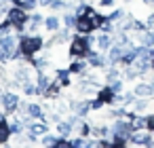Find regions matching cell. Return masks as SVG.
Listing matches in <instances>:
<instances>
[{
    "mask_svg": "<svg viewBox=\"0 0 154 148\" xmlns=\"http://www.w3.org/2000/svg\"><path fill=\"white\" fill-rule=\"evenodd\" d=\"M110 87H112V91H114V93H122V89H125V85H122V80H120V78H118L116 83H112Z\"/></svg>",
    "mask_w": 154,
    "mask_h": 148,
    "instance_id": "obj_40",
    "label": "cell"
},
{
    "mask_svg": "<svg viewBox=\"0 0 154 148\" xmlns=\"http://www.w3.org/2000/svg\"><path fill=\"white\" fill-rule=\"evenodd\" d=\"M55 148H72V140L70 137H59L57 144H55Z\"/></svg>",
    "mask_w": 154,
    "mask_h": 148,
    "instance_id": "obj_39",
    "label": "cell"
},
{
    "mask_svg": "<svg viewBox=\"0 0 154 148\" xmlns=\"http://www.w3.org/2000/svg\"><path fill=\"white\" fill-rule=\"evenodd\" d=\"M53 0H38V7H49Z\"/></svg>",
    "mask_w": 154,
    "mask_h": 148,
    "instance_id": "obj_48",
    "label": "cell"
},
{
    "mask_svg": "<svg viewBox=\"0 0 154 148\" xmlns=\"http://www.w3.org/2000/svg\"><path fill=\"white\" fill-rule=\"evenodd\" d=\"M148 30V24L141 21V19H133V32H146Z\"/></svg>",
    "mask_w": 154,
    "mask_h": 148,
    "instance_id": "obj_38",
    "label": "cell"
},
{
    "mask_svg": "<svg viewBox=\"0 0 154 148\" xmlns=\"http://www.w3.org/2000/svg\"><path fill=\"white\" fill-rule=\"evenodd\" d=\"M76 21H78V17H76V13H74V11H68V13L63 15V19H61L63 28H68V30L76 28Z\"/></svg>",
    "mask_w": 154,
    "mask_h": 148,
    "instance_id": "obj_27",
    "label": "cell"
},
{
    "mask_svg": "<svg viewBox=\"0 0 154 148\" xmlns=\"http://www.w3.org/2000/svg\"><path fill=\"white\" fill-rule=\"evenodd\" d=\"M146 83H148V85H150V87H152V91H154V76H150V78H148V80H146Z\"/></svg>",
    "mask_w": 154,
    "mask_h": 148,
    "instance_id": "obj_50",
    "label": "cell"
},
{
    "mask_svg": "<svg viewBox=\"0 0 154 148\" xmlns=\"http://www.w3.org/2000/svg\"><path fill=\"white\" fill-rule=\"evenodd\" d=\"M28 131H32L34 135H45V133H49V125L38 118V121H32V123L28 125Z\"/></svg>",
    "mask_w": 154,
    "mask_h": 148,
    "instance_id": "obj_16",
    "label": "cell"
},
{
    "mask_svg": "<svg viewBox=\"0 0 154 148\" xmlns=\"http://www.w3.org/2000/svg\"><path fill=\"white\" fill-rule=\"evenodd\" d=\"M70 76H72V72H70V70H57V72H55V78H57L63 87H68V85H70Z\"/></svg>",
    "mask_w": 154,
    "mask_h": 148,
    "instance_id": "obj_32",
    "label": "cell"
},
{
    "mask_svg": "<svg viewBox=\"0 0 154 148\" xmlns=\"http://www.w3.org/2000/svg\"><path fill=\"white\" fill-rule=\"evenodd\" d=\"M19 104H21V99H19V95H17V93H13V91H7V93H5L2 108H5V112H7V114H15V112H17V108H19Z\"/></svg>",
    "mask_w": 154,
    "mask_h": 148,
    "instance_id": "obj_8",
    "label": "cell"
},
{
    "mask_svg": "<svg viewBox=\"0 0 154 148\" xmlns=\"http://www.w3.org/2000/svg\"><path fill=\"white\" fill-rule=\"evenodd\" d=\"M148 123H150V125H148V129H150V131H154V112H152V114H148Z\"/></svg>",
    "mask_w": 154,
    "mask_h": 148,
    "instance_id": "obj_45",
    "label": "cell"
},
{
    "mask_svg": "<svg viewBox=\"0 0 154 148\" xmlns=\"http://www.w3.org/2000/svg\"><path fill=\"white\" fill-rule=\"evenodd\" d=\"M11 0H0V13H7L9 9H11Z\"/></svg>",
    "mask_w": 154,
    "mask_h": 148,
    "instance_id": "obj_41",
    "label": "cell"
},
{
    "mask_svg": "<svg viewBox=\"0 0 154 148\" xmlns=\"http://www.w3.org/2000/svg\"><path fill=\"white\" fill-rule=\"evenodd\" d=\"M127 49H131V47L112 45V47L108 49V64H110V66H118V64H122V57H125Z\"/></svg>",
    "mask_w": 154,
    "mask_h": 148,
    "instance_id": "obj_7",
    "label": "cell"
},
{
    "mask_svg": "<svg viewBox=\"0 0 154 148\" xmlns=\"http://www.w3.org/2000/svg\"><path fill=\"white\" fill-rule=\"evenodd\" d=\"M51 80H53V78H49L45 72H38V74H36V85H38V89H40V95H45V91H47L49 85H51Z\"/></svg>",
    "mask_w": 154,
    "mask_h": 148,
    "instance_id": "obj_23",
    "label": "cell"
},
{
    "mask_svg": "<svg viewBox=\"0 0 154 148\" xmlns=\"http://www.w3.org/2000/svg\"><path fill=\"white\" fill-rule=\"evenodd\" d=\"M103 78H106V83H108V85L116 83V80L120 78V72H118V68H116V66H110V70L106 72V76H103Z\"/></svg>",
    "mask_w": 154,
    "mask_h": 148,
    "instance_id": "obj_31",
    "label": "cell"
},
{
    "mask_svg": "<svg viewBox=\"0 0 154 148\" xmlns=\"http://www.w3.org/2000/svg\"><path fill=\"white\" fill-rule=\"evenodd\" d=\"M91 135H93V137H108V135H112V131H110V125L91 127Z\"/></svg>",
    "mask_w": 154,
    "mask_h": 148,
    "instance_id": "obj_28",
    "label": "cell"
},
{
    "mask_svg": "<svg viewBox=\"0 0 154 148\" xmlns=\"http://www.w3.org/2000/svg\"><path fill=\"white\" fill-rule=\"evenodd\" d=\"M143 5H154V0H141Z\"/></svg>",
    "mask_w": 154,
    "mask_h": 148,
    "instance_id": "obj_52",
    "label": "cell"
},
{
    "mask_svg": "<svg viewBox=\"0 0 154 148\" xmlns=\"http://www.w3.org/2000/svg\"><path fill=\"white\" fill-rule=\"evenodd\" d=\"M116 0H99V7H114Z\"/></svg>",
    "mask_w": 154,
    "mask_h": 148,
    "instance_id": "obj_44",
    "label": "cell"
},
{
    "mask_svg": "<svg viewBox=\"0 0 154 148\" xmlns=\"http://www.w3.org/2000/svg\"><path fill=\"white\" fill-rule=\"evenodd\" d=\"M91 108H93V110H101V108H103V104L95 97V99H91Z\"/></svg>",
    "mask_w": 154,
    "mask_h": 148,
    "instance_id": "obj_43",
    "label": "cell"
},
{
    "mask_svg": "<svg viewBox=\"0 0 154 148\" xmlns=\"http://www.w3.org/2000/svg\"><path fill=\"white\" fill-rule=\"evenodd\" d=\"M95 148H116V146H114V142H112V140H108V137H97Z\"/></svg>",
    "mask_w": 154,
    "mask_h": 148,
    "instance_id": "obj_36",
    "label": "cell"
},
{
    "mask_svg": "<svg viewBox=\"0 0 154 148\" xmlns=\"http://www.w3.org/2000/svg\"><path fill=\"white\" fill-rule=\"evenodd\" d=\"M131 106H133V112L135 114H152L154 112V95L152 97H139Z\"/></svg>",
    "mask_w": 154,
    "mask_h": 148,
    "instance_id": "obj_6",
    "label": "cell"
},
{
    "mask_svg": "<svg viewBox=\"0 0 154 148\" xmlns=\"http://www.w3.org/2000/svg\"><path fill=\"white\" fill-rule=\"evenodd\" d=\"M146 24H148V28H154V13H152V15L146 19Z\"/></svg>",
    "mask_w": 154,
    "mask_h": 148,
    "instance_id": "obj_46",
    "label": "cell"
},
{
    "mask_svg": "<svg viewBox=\"0 0 154 148\" xmlns=\"http://www.w3.org/2000/svg\"><path fill=\"white\" fill-rule=\"evenodd\" d=\"M99 30H101V32H106V34H114V32H116V24L106 15V17H103V21H101V26H99Z\"/></svg>",
    "mask_w": 154,
    "mask_h": 148,
    "instance_id": "obj_29",
    "label": "cell"
},
{
    "mask_svg": "<svg viewBox=\"0 0 154 148\" xmlns=\"http://www.w3.org/2000/svg\"><path fill=\"white\" fill-rule=\"evenodd\" d=\"M7 121V112H0V123H5Z\"/></svg>",
    "mask_w": 154,
    "mask_h": 148,
    "instance_id": "obj_51",
    "label": "cell"
},
{
    "mask_svg": "<svg viewBox=\"0 0 154 148\" xmlns=\"http://www.w3.org/2000/svg\"><path fill=\"white\" fill-rule=\"evenodd\" d=\"M125 2H131V0H125Z\"/></svg>",
    "mask_w": 154,
    "mask_h": 148,
    "instance_id": "obj_54",
    "label": "cell"
},
{
    "mask_svg": "<svg viewBox=\"0 0 154 148\" xmlns=\"http://www.w3.org/2000/svg\"><path fill=\"white\" fill-rule=\"evenodd\" d=\"M28 17H30V13H28L26 9L17 7V5H11V9L7 11V19L13 24L15 32H19L21 36H23V28L28 26Z\"/></svg>",
    "mask_w": 154,
    "mask_h": 148,
    "instance_id": "obj_3",
    "label": "cell"
},
{
    "mask_svg": "<svg viewBox=\"0 0 154 148\" xmlns=\"http://www.w3.org/2000/svg\"><path fill=\"white\" fill-rule=\"evenodd\" d=\"M93 49V38L87 34H76L70 38V57H87V53Z\"/></svg>",
    "mask_w": 154,
    "mask_h": 148,
    "instance_id": "obj_2",
    "label": "cell"
},
{
    "mask_svg": "<svg viewBox=\"0 0 154 148\" xmlns=\"http://www.w3.org/2000/svg\"><path fill=\"white\" fill-rule=\"evenodd\" d=\"M95 30H97V28H95V24L91 21V17H78V21H76V32H78V34L91 36Z\"/></svg>",
    "mask_w": 154,
    "mask_h": 148,
    "instance_id": "obj_13",
    "label": "cell"
},
{
    "mask_svg": "<svg viewBox=\"0 0 154 148\" xmlns=\"http://www.w3.org/2000/svg\"><path fill=\"white\" fill-rule=\"evenodd\" d=\"M70 110L74 112V114H78V116H87L93 108H91V99H78V102H70Z\"/></svg>",
    "mask_w": 154,
    "mask_h": 148,
    "instance_id": "obj_11",
    "label": "cell"
},
{
    "mask_svg": "<svg viewBox=\"0 0 154 148\" xmlns=\"http://www.w3.org/2000/svg\"><path fill=\"white\" fill-rule=\"evenodd\" d=\"M93 47L97 51H108L112 47V34H106V32H99L95 38H93Z\"/></svg>",
    "mask_w": 154,
    "mask_h": 148,
    "instance_id": "obj_14",
    "label": "cell"
},
{
    "mask_svg": "<svg viewBox=\"0 0 154 148\" xmlns=\"http://www.w3.org/2000/svg\"><path fill=\"white\" fill-rule=\"evenodd\" d=\"M72 131H74V127H72V123H70L68 118L57 123V135H59V137H70Z\"/></svg>",
    "mask_w": 154,
    "mask_h": 148,
    "instance_id": "obj_20",
    "label": "cell"
},
{
    "mask_svg": "<svg viewBox=\"0 0 154 148\" xmlns=\"http://www.w3.org/2000/svg\"><path fill=\"white\" fill-rule=\"evenodd\" d=\"M139 43L146 47H154V28H148L146 32H139Z\"/></svg>",
    "mask_w": 154,
    "mask_h": 148,
    "instance_id": "obj_25",
    "label": "cell"
},
{
    "mask_svg": "<svg viewBox=\"0 0 154 148\" xmlns=\"http://www.w3.org/2000/svg\"><path fill=\"white\" fill-rule=\"evenodd\" d=\"M26 114L32 118V121H42V116H45V108L40 106V104H28V110H26Z\"/></svg>",
    "mask_w": 154,
    "mask_h": 148,
    "instance_id": "obj_18",
    "label": "cell"
},
{
    "mask_svg": "<svg viewBox=\"0 0 154 148\" xmlns=\"http://www.w3.org/2000/svg\"><path fill=\"white\" fill-rule=\"evenodd\" d=\"M72 74H76V76H87L89 74V61L85 59V57H74L72 59V64H70V68H68Z\"/></svg>",
    "mask_w": 154,
    "mask_h": 148,
    "instance_id": "obj_9",
    "label": "cell"
},
{
    "mask_svg": "<svg viewBox=\"0 0 154 148\" xmlns=\"http://www.w3.org/2000/svg\"><path fill=\"white\" fill-rule=\"evenodd\" d=\"M63 89V85L57 80V78H53L51 80V85H49V89L45 91V97L47 99H55V97H59V91Z\"/></svg>",
    "mask_w": 154,
    "mask_h": 148,
    "instance_id": "obj_17",
    "label": "cell"
},
{
    "mask_svg": "<svg viewBox=\"0 0 154 148\" xmlns=\"http://www.w3.org/2000/svg\"><path fill=\"white\" fill-rule=\"evenodd\" d=\"M23 93L32 97V95H40V89H38V85H36V83H32V80H30L28 85H23Z\"/></svg>",
    "mask_w": 154,
    "mask_h": 148,
    "instance_id": "obj_33",
    "label": "cell"
},
{
    "mask_svg": "<svg viewBox=\"0 0 154 148\" xmlns=\"http://www.w3.org/2000/svg\"><path fill=\"white\" fill-rule=\"evenodd\" d=\"M133 93H135V97H152L154 95V91L148 83H137L133 87Z\"/></svg>",
    "mask_w": 154,
    "mask_h": 148,
    "instance_id": "obj_19",
    "label": "cell"
},
{
    "mask_svg": "<svg viewBox=\"0 0 154 148\" xmlns=\"http://www.w3.org/2000/svg\"><path fill=\"white\" fill-rule=\"evenodd\" d=\"M5 93H7L5 89H0V106H2V102H5Z\"/></svg>",
    "mask_w": 154,
    "mask_h": 148,
    "instance_id": "obj_49",
    "label": "cell"
},
{
    "mask_svg": "<svg viewBox=\"0 0 154 148\" xmlns=\"http://www.w3.org/2000/svg\"><path fill=\"white\" fill-rule=\"evenodd\" d=\"M91 127H93V125H89L87 121H82V125H80L76 131H78V135H82V137H89V135H91Z\"/></svg>",
    "mask_w": 154,
    "mask_h": 148,
    "instance_id": "obj_35",
    "label": "cell"
},
{
    "mask_svg": "<svg viewBox=\"0 0 154 148\" xmlns=\"http://www.w3.org/2000/svg\"><path fill=\"white\" fill-rule=\"evenodd\" d=\"M11 2H13V5H19V2H21V0H11Z\"/></svg>",
    "mask_w": 154,
    "mask_h": 148,
    "instance_id": "obj_53",
    "label": "cell"
},
{
    "mask_svg": "<svg viewBox=\"0 0 154 148\" xmlns=\"http://www.w3.org/2000/svg\"><path fill=\"white\" fill-rule=\"evenodd\" d=\"M85 59L89 61L91 68H106V64H108V57H103L101 51H97V49H91Z\"/></svg>",
    "mask_w": 154,
    "mask_h": 148,
    "instance_id": "obj_10",
    "label": "cell"
},
{
    "mask_svg": "<svg viewBox=\"0 0 154 148\" xmlns=\"http://www.w3.org/2000/svg\"><path fill=\"white\" fill-rule=\"evenodd\" d=\"M85 146V137L82 135H78L76 140H72V148H82Z\"/></svg>",
    "mask_w": 154,
    "mask_h": 148,
    "instance_id": "obj_42",
    "label": "cell"
},
{
    "mask_svg": "<svg viewBox=\"0 0 154 148\" xmlns=\"http://www.w3.org/2000/svg\"><path fill=\"white\" fill-rule=\"evenodd\" d=\"M114 95H116V93L112 91V87H110V85L99 87V89H97V93H95V97H97L103 106H112V104H114Z\"/></svg>",
    "mask_w": 154,
    "mask_h": 148,
    "instance_id": "obj_12",
    "label": "cell"
},
{
    "mask_svg": "<svg viewBox=\"0 0 154 148\" xmlns=\"http://www.w3.org/2000/svg\"><path fill=\"white\" fill-rule=\"evenodd\" d=\"M125 15H127V13H125V11H122V9H114V11H112V13H110V15H108V17H110V19H112V21H114V24H116V21H120V19H122V17H125Z\"/></svg>",
    "mask_w": 154,
    "mask_h": 148,
    "instance_id": "obj_37",
    "label": "cell"
},
{
    "mask_svg": "<svg viewBox=\"0 0 154 148\" xmlns=\"http://www.w3.org/2000/svg\"><path fill=\"white\" fill-rule=\"evenodd\" d=\"M59 28H61V19H59V17L51 15V17L45 19V30H47V32H53V34H55Z\"/></svg>",
    "mask_w": 154,
    "mask_h": 148,
    "instance_id": "obj_22",
    "label": "cell"
},
{
    "mask_svg": "<svg viewBox=\"0 0 154 148\" xmlns=\"http://www.w3.org/2000/svg\"><path fill=\"white\" fill-rule=\"evenodd\" d=\"M131 125H133V131H143V129H148V116H141V114H135L133 118H131Z\"/></svg>",
    "mask_w": 154,
    "mask_h": 148,
    "instance_id": "obj_21",
    "label": "cell"
},
{
    "mask_svg": "<svg viewBox=\"0 0 154 148\" xmlns=\"http://www.w3.org/2000/svg\"><path fill=\"white\" fill-rule=\"evenodd\" d=\"M110 131H112V135H118V137H131V133H133V125H131V121L129 118H116L112 125H110ZM110 135V137H112Z\"/></svg>",
    "mask_w": 154,
    "mask_h": 148,
    "instance_id": "obj_4",
    "label": "cell"
},
{
    "mask_svg": "<svg viewBox=\"0 0 154 148\" xmlns=\"http://www.w3.org/2000/svg\"><path fill=\"white\" fill-rule=\"evenodd\" d=\"M11 127H9V121H5V123H0V146H5V144H9V140H11Z\"/></svg>",
    "mask_w": 154,
    "mask_h": 148,
    "instance_id": "obj_24",
    "label": "cell"
},
{
    "mask_svg": "<svg viewBox=\"0 0 154 148\" xmlns=\"http://www.w3.org/2000/svg\"><path fill=\"white\" fill-rule=\"evenodd\" d=\"M45 24V17L40 15V13H30V17H28V28H30V34H36V30L40 28Z\"/></svg>",
    "mask_w": 154,
    "mask_h": 148,
    "instance_id": "obj_15",
    "label": "cell"
},
{
    "mask_svg": "<svg viewBox=\"0 0 154 148\" xmlns=\"http://www.w3.org/2000/svg\"><path fill=\"white\" fill-rule=\"evenodd\" d=\"M5 61H9V57H7V53L0 49V64H5Z\"/></svg>",
    "mask_w": 154,
    "mask_h": 148,
    "instance_id": "obj_47",
    "label": "cell"
},
{
    "mask_svg": "<svg viewBox=\"0 0 154 148\" xmlns=\"http://www.w3.org/2000/svg\"><path fill=\"white\" fill-rule=\"evenodd\" d=\"M17 7H21V9H26V11L30 13V11H34V9L38 7V0H21Z\"/></svg>",
    "mask_w": 154,
    "mask_h": 148,
    "instance_id": "obj_34",
    "label": "cell"
},
{
    "mask_svg": "<svg viewBox=\"0 0 154 148\" xmlns=\"http://www.w3.org/2000/svg\"><path fill=\"white\" fill-rule=\"evenodd\" d=\"M42 47H45V40L38 34H23V36H19V51L23 53V59L26 61L30 57H34Z\"/></svg>",
    "mask_w": 154,
    "mask_h": 148,
    "instance_id": "obj_1",
    "label": "cell"
},
{
    "mask_svg": "<svg viewBox=\"0 0 154 148\" xmlns=\"http://www.w3.org/2000/svg\"><path fill=\"white\" fill-rule=\"evenodd\" d=\"M30 80H32V68H30V66H19V68L15 70V78H13L9 85L15 87V89H17V87L23 89V85H28Z\"/></svg>",
    "mask_w": 154,
    "mask_h": 148,
    "instance_id": "obj_5",
    "label": "cell"
},
{
    "mask_svg": "<svg viewBox=\"0 0 154 148\" xmlns=\"http://www.w3.org/2000/svg\"><path fill=\"white\" fill-rule=\"evenodd\" d=\"M57 140H59V135H51V133H45V135H40V144H42L45 148H55Z\"/></svg>",
    "mask_w": 154,
    "mask_h": 148,
    "instance_id": "obj_30",
    "label": "cell"
},
{
    "mask_svg": "<svg viewBox=\"0 0 154 148\" xmlns=\"http://www.w3.org/2000/svg\"><path fill=\"white\" fill-rule=\"evenodd\" d=\"M9 127H11V133H13V135H21L23 129H28L26 123H23L21 118H13V121H9Z\"/></svg>",
    "mask_w": 154,
    "mask_h": 148,
    "instance_id": "obj_26",
    "label": "cell"
},
{
    "mask_svg": "<svg viewBox=\"0 0 154 148\" xmlns=\"http://www.w3.org/2000/svg\"><path fill=\"white\" fill-rule=\"evenodd\" d=\"M72 2H76V0H72Z\"/></svg>",
    "mask_w": 154,
    "mask_h": 148,
    "instance_id": "obj_55",
    "label": "cell"
}]
</instances>
